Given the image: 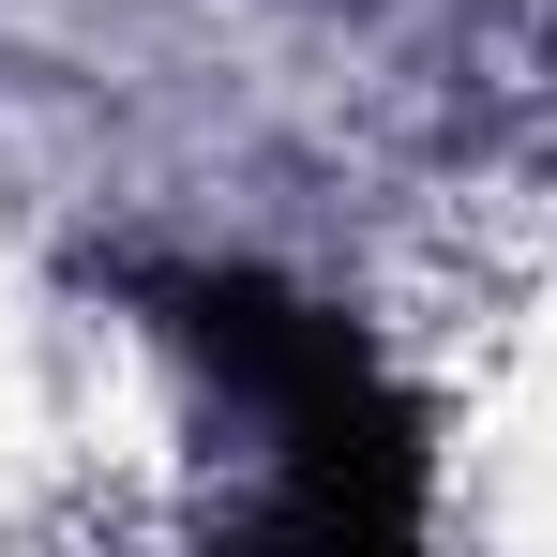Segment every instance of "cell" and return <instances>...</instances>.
Returning <instances> with one entry per match:
<instances>
[{
	"instance_id": "obj_1",
	"label": "cell",
	"mask_w": 557,
	"mask_h": 557,
	"mask_svg": "<svg viewBox=\"0 0 557 557\" xmlns=\"http://www.w3.org/2000/svg\"><path fill=\"white\" fill-rule=\"evenodd\" d=\"M136 301L257 422L286 528H317V543H407L422 528V407L392 392L362 317H332L272 272H136Z\"/></svg>"
}]
</instances>
